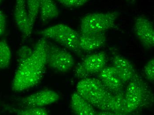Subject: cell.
Wrapping results in <instances>:
<instances>
[{"label": "cell", "instance_id": "ba28073f", "mask_svg": "<svg viewBox=\"0 0 154 115\" xmlns=\"http://www.w3.org/2000/svg\"><path fill=\"white\" fill-rule=\"evenodd\" d=\"M133 29L135 35L143 47L152 49L154 47V27L152 22L143 16L135 20Z\"/></svg>", "mask_w": 154, "mask_h": 115}, {"label": "cell", "instance_id": "d6986e66", "mask_svg": "<svg viewBox=\"0 0 154 115\" xmlns=\"http://www.w3.org/2000/svg\"><path fill=\"white\" fill-rule=\"evenodd\" d=\"M14 111L19 115H48L49 113L45 107H24L22 109H14Z\"/></svg>", "mask_w": 154, "mask_h": 115}, {"label": "cell", "instance_id": "2e32d148", "mask_svg": "<svg viewBox=\"0 0 154 115\" xmlns=\"http://www.w3.org/2000/svg\"><path fill=\"white\" fill-rule=\"evenodd\" d=\"M40 20L43 24L57 18L59 10L54 0H40Z\"/></svg>", "mask_w": 154, "mask_h": 115}, {"label": "cell", "instance_id": "9c48e42d", "mask_svg": "<svg viewBox=\"0 0 154 115\" xmlns=\"http://www.w3.org/2000/svg\"><path fill=\"white\" fill-rule=\"evenodd\" d=\"M60 98V95L56 92L46 89L24 97L21 102L24 107H44L56 102Z\"/></svg>", "mask_w": 154, "mask_h": 115}, {"label": "cell", "instance_id": "ac0fdd59", "mask_svg": "<svg viewBox=\"0 0 154 115\" xmlns=\"http://www.w3.org/2000/svg\"><path fill=\"white\" fill-rule=\"evenodd\" d=\"M26 4L30 25L33 29L40 10V0H26Z\"/></svg>", "mask_w": 154, "mask_h": 115}, {"label": "cell", "instance_id": "e0dca14e", "mask_svg": "<svg viewBox=\"0 0 154 115\" xmlns=\"http://www.w3.org/2000/svg\"><path fill=\"white\" fill-rule=\"evenodd\" d=\"M11 57V50L7 41L4 40L0 41V70L9 67Z\"/></svg>", "mask_w": 154, "mask_h": 115}, {"label": "cell", "instance_id": "5b68a950", "mask_svg": "<svg viewBox=\"0 0 154 115\" xmlns=\"http://www.w3.org/2000/svg\"><path fill=\"white\" fill-rule=\"evenodd\" d=\"M110 92L99 78L85 77L77 85V93L97 108L103 102Z\"/></svg>", "mask_w": 154, "mask_h": 115}, {"label": "cell", "instance_id": "52a82bcc", "mask_svg": "<svg viewBox=\"0 0 154 115\" xmlns=\"http://www.w3.org/2000/svg\"><path fill=\"white\" fill-rule=\"evenodd\" d=\"M107 62V56L104 51L89 55L78 64L74 71V74L76 77L83 78L98 73L106 67Z\"/></svg>", "mask_w": 154, "mask_h": 115}, {"label": "cell", "instance_id": "44dd1931", "mask_svg": "<svg viewBox=\"0 0 154 115\" xmlns=\"http://www.w3.org/2000/svg\"><path fill=\"white\" fill-rule=\"evenodd\" d=\"M67 8H78L82 6L90 0H56Z\"/></svg>", "mask_w": 154, "mask_h": 115}, {"label": "cell", "instance_id": "7402d4cb", "mask_svg": "<svg viewBox=\"0 0 154 115\" xmlns=\"http://www.w3.org/2000/svg\"><path fill=\"white\" fill-rule=\"evenodd\" d=\"M6 18L5 14L0 9V37L4 35L6 31Z\"/></svg>", "mask_w": 154, "mask_h": 115}, {"label": "cell", "instance_id": "cb8c5ba5", "mask_svg": "<svg viewBox=\"0 0 154 115\" xmlns=\"http://www.w3.org/2000/svg\"><path fill=\"white\" fill-rule=\"evenodd\" d=\"M3 1V0H0V5L2 4V2Z\"/></svg>", "mask_w": 154, "mask_h": 115}, {"label": "cell", "instance_id": "7c38bea8", "mask_svg": "<svg viewBox=\"0 0 154 115\" xmlns=\"http://www.w3.org/2000/svg\"><path fill=\"white\" fill-rule=\"evenodd\" d=\"M98 74L99 79L111 92L117 93L124 90L125 84L116 74L113 66H106Z\"/></svg>", "mask_w": 154, "mask_h": 115}, {"label": "cell", "instance_id": "8992f818", "mask_svg": "<svg viewBox=\"0 0 154 115\" xmlns=\"http://www.w3.org/2000/svg\"><path fill=\"white\" fill-rule=\"evenodd\" d=\"M46 40L47 65L61 73H66L71 70L75 63L73 56L66 50Z\"/></svg>", "mask_w": 154, "mask_h": 115}, {"label": "cell", "instance_id": "3957f363", "mask_svg": "<svg viewBox=\"0 0 154 115\" xmlns=\"http://www.w3.org/2000/svg\"><path fill=\"white\" fill-rule=\"evenodd\" d=\"M38 34L42 37L52 40L78 55L81 54L82 51L79 46L80 34L68 25L57 24L40 31Z\"/></svg>", "mask_w": 154, "mask_h": 115}, {"label": "cell", "instance_id": "4fadbf2b", "mask_svg": "<svg viewBox=\"0 0 154 115\" xmlns=\"http://www.w3.org/2000/svg\"><path fill=\"white\" fill-rule=\"evenodd\" d=\"M112 64L116 74L124 84L128 83L136 74L131 62L121 55H114Z\"/></svg>", "mask_w": 154, "mask_h": 115}, {"label": "cell", "instance_id": "9a60e30c", "mask_svg": "<svg viewBox=\"0 0 154 115\" xmlns=\"http://www.w3.org/2000/svg\"><path fill=\"white\" fill-rule=\"evenodd\" d=\"M70 107L73 113L77 115H94L96 112L93 106L77 92L71 96Z\"/></svg>", "mask_w": 154, "mask_h": 115}, {"label": "cell", "instance_id": "5bb4252c", "mask_svg": "<svg viewBox=\"0 0 154 115\" xmlns=\"http://www.w3.org/2000/svg\"><path fill=\"white\" fill-rule=\"evenodd\" d=\"M106 42L105 32L80 34L79 46L82 51H91L102 47Z\"/></svg>", "mask_w": 154, "mask_h": 115}, {"label": "cell", "instance_id": "6da1fadb", "mask_svg": "<svg viewBox=\"0 0 154 115\" xmlns=\"http://www.w3.org/2000/svg\"><path fill=\"white\" fill-rule=\"evenodd\" d=\"M46 44V39H39L29 56L19 62L12 83L13 91L28 90L41 81L47 65Z\"/></svg>", "mask_w": 154, "mask_h": 115}, {"label": "cell", "instance_id": "8fae6325", "mask_svg": "<svg viewBox=\"0 0 154 115\" xmlns=\"http://www.w3.org/2000/svg\"><path fill=\"white\" fill-rule=\"evenodd\" d=\"M124 95V90L117 93L110 92L97 108L110 115H125Z\"/></svg>", "mask_w": 154, "mask_h": 115}, {"label": "cell", "instance_id": "603a6c76", "mask_svg": "<svg viewBox=\"0 0 154 115\" xmlns=\"http://www.w3.org/2000/svg\"><path fill=\"white\" fill-rule=\"evenodd\" d=\"M136 0H126L127 3H128L129 4H134L136 2Z\"/></svg>", "mask_w": 154, "mask_h": 115}, {"label": "cell", "instance_id": "7a4b0ae2", "mask_svg": "<svg viewBox=\"0 0 154 115\" xmlns=\"http://www.w3.org/2000/svg\"><path fill=\"white\" fill-rule=\"evenodd\" d=\"M124 98L125 115L148 107L154 102L152 92L144 80L137 73L128 82L125 91Z\"/></svg>", "mask_w": 154, "mask_h": 115}, {"label": "cell", "instance_id": "277c9868", "mask_svg": "<svg viewBox=\"0 0 154 115\" xmlns=\"http://www.w3.org/2000/svg\"><path fill=\"white\" fill-rule=\"evenodd\" d=\"M120 15L117 11L88 14L81 20L80 34L105 32L114 28Z\"/></svg>", "mask_w": 154, "mask_h": 115}, {"label": "cell", "instance_id": "ffe728a7", "mask_svg": "<svg viewBox=\"0 0 154 115\" xmlns=\"http://www.w3.org/2000/svg\"><path fill=\"white\" fill-rule=\"evenodd\" d=\"M143 73L145 77L148 81L152 82L154 81V59H150L143 68Z\"/></svg>", "mask_w": 154, "mask_h": 115}, {"label": "cell", "instance_id": "30bf717a", "mask_svg": "<svg viewBox=\"0 0 154 115\" xmlns=\"http://www.w3.org/2000/svg\"><path fill=\"white\" fill-rule=\"evenodd\" d=\"M14 17L18 29L24 40L29 37L33 29L29 24L26 0H16Z\"/></svg>", "mask_w": 154, "mask_h": 115}]
</instances>
